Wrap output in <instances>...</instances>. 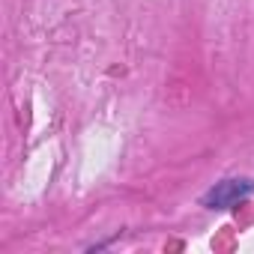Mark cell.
I'll list each match as a JSON object with an SVG mask.
<instances>
[{
	"label": "cell",
	"instance_id": "cell-1",
	"mask_svg": "<svg viewBox=\"0 0 254 254\" xmlns=\"http://www.w3.org/2000/svg\"><path fill=\"white\" fill-rule=\"evenodd\" d=\"M248 191H251V183H245V180H227V183L215 186V189L203 197V203L212 206V209H224V206H233L236 200H242Z\"/></svg>",
	"mask_w": 254,
	"mask_h": 254
}]
</instances>
